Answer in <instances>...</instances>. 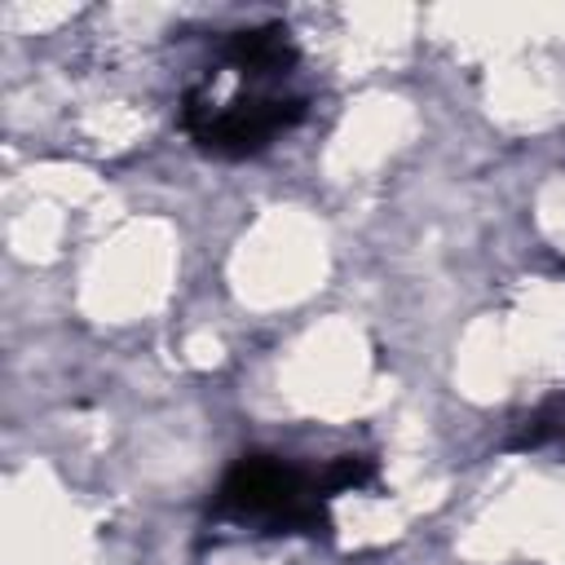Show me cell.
Here are the masks:
<instances>
[{
	"mask_svg": "<svg viewBox=\"0 0 565 565\" xmlns=\"http://www.w3.org/2000/svg\"><path fill=\"white\" fill-rule=\"evenodd\" d=\"M327 490L318 472H305L278 455L252 450L230 463V472L216 486L212 516L225 521H256L265 530H300V534H327Z\"/></svg>",
	"mask_w": 565,
	"mask_h": 565,
	"instance_id": "1",
	"label": "cell"
},
{
	"mask_svg": "<svg viewBox=\"0 0 565 565\" xmlns=\"http://www.w3.org/2000/svg\"><path fill=\"white\" fill-rule=\"evenodd\" d=\"M300 119H305V97L269 84H247L225 102H212L203 88H190L181 102V128L190 132V141L221 159L260 154L278 132L296 128Z\"/></svg>",
	"mask_w": 565,
	"mask_h": 565,
	"instance_id": "2",
	"label": "cell"
},
{
	"mask_svg": "<svg viewBox=\"0 0 565 565\" xmlns=\"http://www.w3.org/2000/svg\"><path fill=\"white\" fill-rule=\"evenodd\" d=\"M221 62L230 71H238L247 84H274L282 79L291 66H296V44H291V31L282 22H260V26H243V31H230L221 35Z\"/></svg>",
	"mask_w": 565,
	"mask_h": 565,
	"instance_id": "3",
	"label": "cell"
},
{
	"mask_svg": "<svg viewBox=\"0 0 565 565\" xmlns=\"http://www.w3.org/2000/svg\"><path fill=\"white\" fill-rule=\"evenodd\" d=\"M318 477H322V490H327V494H340V490L371 486L375 463H371L366 455H340V459H331V463H327Z\"/></svg>",
	"mask_w": 565,
	"mask_h": 565,
	"instance_id": "4",
	"label": "cell"
}]
</instances>
